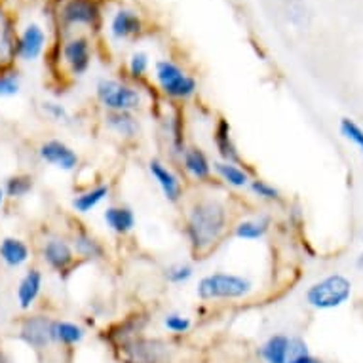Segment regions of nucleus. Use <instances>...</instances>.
Returning <instances> with one entry per match:
<instances>
[{
    "label": "nucleus",
    "mask_w": 363,
    "mask_h": 363,
    "mask_svg": "<svg viewBox=\"0 0 363 363\" xmlns=\"http://www.w3.org/2000/svg\"><path fill=\"white\" fill-rule=\"evenodd\" d=\"M270 228H272V217L268 213H255L234 220L230 236L240 242H261L270 234Z\"/></svg>",
    "instance_id": "412c9836"
},
{
    "label": "nucleus",
    "mask_w": 363,
    "mask_h": 363,
    "mask_svg": "<svg viewBox=\"0 0 363 363\" xmlns=\"http://www.w3.org/2000/svg\"><path fill=\"white\" fill-rule=\"evenodd\" d=\"M42 114L57 125H71L72 124V113L57 99H44L40 103Z\"/></svg>",
    "instance_id": "72a5a7b5"
},
{
    "label": "nucleus",
    "mask_w": 363,
    "mask_h": 363,
    "mask_svg": "<svg viewBox=\"0 0 363 363\" xmlns=\"http://www.w3.org/2000/svg\"><path fill=\"white\" fill-rule=\"evenodd\" d=\"M181 172L186 179H191L194 185H208L213 179V160L202 147L198 145H186L183 155L177 158Z\"/></svg>",
    "instance_id": "ddd939ff"
},
{
    "label": "nucleus",
    "mask_w": 363,
    "mask_h": 363,
    "mask_svg": "<svg viewBox=\"0 0 363 363\" xmlns=\"http://www.w3.org/2000/svg\"><path fill=\"white\" fill-rule=\"evenodd\" d=\"M6 194H4V189H2V185H0V209L4 208V203H6Z\"/></svg>",
    "instance_id": "58836bf2"
},
{
    "label": "nucleus",
    "mask_w": 363,
    "mask_h": 363,
    "mask_svg": "<svg viewBox=\"0 0 363 363\" xmlns=\"http://www.w3.org/2000/svg\"><path fill=\"white\" fill-rule=\"evenodd\" d=\"M286 16L287 21L295 25V27H306L310 18L306 2H304V0H287Z\"/></svg>",
    "instance_id": "c9c22d12"
},
{
    "label": "nucleus",
    "mask_w": 363,
    "mask_h": 363,
    "mask_svg": "<svg viewBox=\"0 0 363 363\" xmlns=\"http://www.w3.org/2000/svg\"><path fill=\"white\" fill-rule=\"evenodd\" d=\"M111 185L108 183H96V185L86 186L84 191H78L71 198V209L77 215L94 213L99 206L107 202L111 198Z\"/></svg>",
    "instance_id": "b1692460"
},
{
    "label": "nucleus",
    "mask_w": 363,
    "mask_h": 363,
    "mask_svg": "<svg viewBox=\"0 0 363 363\" xmlns=\"http://www.w3.org/2000/svg\"><path fill=\"white\" fill-rule=\"evenodd\" d=\"M16 40H18L16 21L0 6V67L10 65L16 61Z\"/></svg>",
    "instance_id": "393cba45"
},
{
    "label": "nucleus",
    "mask_w": 363,
    "mask_h": 363,
    "mask_svg": "<svg viewBox=\"0 0 363 363\" xmlns=\"http://www.w3.org/2000/svg\"><path fill=\"white\" fill-rule=\"evenodd\" d=\"M38 257H40L42 264L60 278L71 276L80 262L72 250L71 240L63 234L44 236L38 244Z\"/></svg>",
    "instance_id": "0eeeda50"
},
{
    "label": "nucleus",
    "mask_w": 363,
    "mask_h": 363,
    "mask_svg": "<svg viewBox=\"0 0 363 363\" xmlns=\"http://www.w3.org/2000/svg\"><path fill=\"white\" fill-rule=\"evenodd\" d=\"M152 80H155L156 89L172 103H189L200 91L196 77L186 71L181 63L169 60V57L155 61Z\"/></svg>",
    "instance_id": "7ed1b4c3"
},
{
    "label": "nucleus",
    "mask_w": 363,
    "mask_h": 363,
    "mask_svg": "<svg viewBox=\"0 0 363 363\" xmlns=\"http://www.w3.org/2000/svg\"><path fill=\"white\" fill-rule=\"evenodd\" d=\"M339 131L340 135L346 139V141H350L352 145H356L359 152L363 156V130L362 125L356 124L354 120L350 118H342L339 124Z\"/></svg>",
    "instance_id": "e433bc0d"
},
{
    "label": "nucleus",
    "mask_w": 363,
    "mask_h": 363,
    "mask_svg": "<svg viewBox=\"0 0 363 363\" xmlns=\"http://www.w3.org/2000/svg\"><path fill=\"white\" fill-rule=\"evenodd\" d=\"M72 250L77 253V259L80 262H101L107 259V245L101 238L88 230L86 226L77 225V228L71 234Z\"/></svg>",
    "instance_id": "f3484780"
},
{
    "label": "nucleus",
    "mask_w": 363,
    "mask_h": 363,
    "mask_svg": "<svg viewBox=\"0 0 363 363\" xmlns=\"http://www.w3.org/2000/svg\"><path fill=\"white\" fill-rule=\"evenodd\" d=\"M162 325L167 333L172 335H186L192 329L194 322L191 315L183 314V312H167L162 318Z\"/></svg>",
    "instance_id": "f704fd0d"
},
{
    "label": "nucleus",
    "mask_w": 363,
    "mask_h": 363,
    "mask_svg": "<svg viewBox=\"0 0 363 363\" xmlns=\"http://www.w3.org/2000/svg\"><path fill=\"white\" fill-rule=\"evenodd\" d=\"M167 133H169V150H172L173 158L177 160L179 156L183 155V150L186 149L185 122H183L179 108H175L173 114L167 116Z\"/></svg>",
    "instance_id": "c85d7f7f"
},
{
    "label": "nucleus",
    "mask_w": 363,
    "mask_h": 363,
    "mask_svg": "<svg viewBox=\"0 0 363 363\" xmlns=\"http://www.w3.org/2000/svg\"><path fill=\"white\" fill-rule=\"evenodd\" d=\"M60 63L72 78H82L94 65V40L86 33L69 35L60 44Z\"/></svg>",
    "instance_id": "6e6552de"
},
{
    "label": "nucleus",
    "mask_w": 363,
    "mask_h": 363,
    "mask_svg": "<svg viewBox=\"0 0 363 363\" xmlns=\"http://www.w3.org/2000/svg\"><path fill=\"white\" fill-rule=\"evenodd\" d=\"M52 322H54V318L48 314L25 315L19 323L18 339L33 350H46L50 346H54Z\"/></svg>",
    "instance_id": "f8f14e48"
},
{
    "label": "nucleus",
    "mask_w": 363,
    "mask_h": 363,
    "mask_svg": "<svg viewBox=\"0 0 363 363\" xmlns=\"http://www.w3.org/2000/svg\"><path fill=\"white\" fill-rule=\"evenodd\" d=\"M287 363H323L310 354L308 345L303 339H291V348H289V362Z\"/></svg>",
    "instance_id": "4c0bfd02"
},
{
    "label": "nucleus",
    "mask_w": 363,
    "mask_h": 363,
    "mask_svg": "<svg viewBox=\"0 0 363 363\" xmlns=\"http://www.w3.org/2000/svg\"><path fill=\"white\" fill-rule=\"evenodd\" d=\"M196 274V270H194V264L189 261H175L172 264H167L164 268V281H166L167 286H173V287H181V286H186L189 281H192Z\"/></svg>",
    "instance_id": "7c9ffc66"
},
{
    "label": "nucleus",
    "mask_w": 363,
    "mask_h": 363,
    "mask_svg": "<svg viewBox=\"0 0 363 363\" xmlns=\"http://www.w3.org/2000/svg\"><path fill=\"white\" fill-rule=\"evenodd\" d=\"M213 177L219 181L220 185H225L230 191L242 192L247 191L251 181L250 169L245 167V164H238V162H226L215 158L213 160Z\"/></svg>",
    "instance_id": "5701e85b"
},
{
    "label": "nucleus",
    "mask_w": 363,
    "mask_h": 363,
    "mask_svg": "<svg viewBox=\"0 0 363 363\" xmlns=\"http://www.w3.org/2000/svg\"><path fill=\"white\" fill-rule=\"evenodd\" d=\"M36 156L42 164L54 167L61 173H74L80 167V155L74 147L63 139L50 138L36 147Z\"/></svg>",
    "instance_id": "1a4fd4ad"
},
{
    "label": "nucleus",
    "mask_w": 363,
    "mask_h": 363,
    "mask_svg": "<svg viewBox=\"0 0 363 363\" xmlns=\"http://www.w3.org/2000/svg\"><path fill=\"white\" fill-rule=\"evenodd\" d=\"M101 219L105 228L116 238H125L138 228V215L128 203H111L103 209Z\"/></svg>",
    "instance_id": "a211bd4d"
},
{
    "label": "nucleus",
    "mask_w": 363,
    "mask_h": 363,
    "mask_svg": "<svg viewBox=\"0 0 363 363\" xmlns=\"http://www.w3.org/2000/svg\"><path fill=\"white\" fill-rule=\"evenodd\" d=\"M233 228L228 198L215 192H198L185 203L183 234L192 255L208 257L219 247Z\"/></svg>",
    "instance_id": "f257e3e1"
},
{
    "label": "nucleus",
    "mask_w": 363,
    "mask_h": 363,
    "mask_svg": "<svg viewBox=\"0 0 363 363\" xmlns=\"http://www.w3.org/2000/svg\"><path fill=\"white\" fill-rule=\"evenodd\" d=\"M356 267H357V270H362V272H363V251H362V253H359V257H357Z\"/></svg>",
    "instance_id": "ea45409f"
},
{
    "label": "nucleus",
    "mask_w": 363,
    "mask_h": 363,
    "mask_svg": "<svg viewBox=\"0 0 363 363\" xmlns=\"http://www.w3.org/2000/svg\"><path fill=\"white\" fill-rule=\"evenodd\" d=\"M46 286V276L40 267H27L16 286V304L21 312H30L40 301Z\"/></svg>",
    "instance_id": "dca6fc26"
},
{
    "label": "nucleus",
    "mask_w": 363,
    "mask_h": 363,
    "mask_svg": "<svg viewBox=\"0 0 363 363\" xmlns=\"http://www.w3.org/2000/svg\"><path fill=\"white\" fill-rule=\"evenodd\" d=\"M101 124L108 133H113L114 138L124 143L138 141L143 131L141 120L135 113H103Z\"/></svg>",
    "instance_id": "6ab92c4d"
},
{
    "label": "nucleus",
    "mask_w": 363,
    "mask_h": 363,
    "mask_svg": "<svg viewBox=\"0 0 363 363\" xmlns=\"http://www.w3.org/2000/svg\"><path fill=\"white\" fill-rule=\"evenodd\" d=\"M48 50V33L40 23H27L18 33L16 40V60L35 63Z\"/></svg>",
    "instance_id": "4468645a"
},
{
    "label": "nucleus",
    "mask_w": 363,
    "mask_h": 363,
    "mask_svg": "<svg viewBox=\"0 0 363 363\" xmlns=\"http://www.w3.org/2000/svg\"><path fill=\"white\" fill-rule=\"evenodd\" d=\"M108 38L113 42L135 40L145 33L143 16L130 6H120L111 13L107 27Z\"/></svg>",
    "instance_id": "9b49d317"
},
{
    "label": "nucleus",
    "mask_w": 363,
    "mask_h": 363,
    "mask_svg": "<svg viewBox=\"0 0 363 363\" xmlns=\"http://www.w3.org/2000/svg\"><path fill=\"white\" fill-rule=\"evenodd\" d=\"M291 337L284 333L270 335L259 348V356L264 363H287L289 362Z\"/></svg>",
    "instance_id": "a878e982"
},
{
    "label": "nucleus",
    "mask_w": 363,
    "mask_h": 363,
    "mask_svg": "<svg viewBox=\"0 0 363 363\" xmlns=\"http://www.w3.org/2000/svg\"><path fill=\"white\" fill-rule=\"evenodd\" d=\"M147 169L167 203L179 206L185 202V181L167 162H164L162 158H150Z\"/></svg>",
    "instance_id": "9d476101"
},
{
    "label": "nucleus",
    "mask_w": 363,
    "mask_h": 363,
    "mask_svg": "<svg viewBox=\"0 0 363 363\" xmlns=\"http://www.w3.org/2000/svg\"><path fill=\"white\" fill-rule=\"evenodd\" d=\"M352 297V281L345 274L333 272L314 281L306 289V303L315 310H333L348 303Z\"/></svg>",
    "instance_id": "423d86ee"
},
{
    "label": "nucleus",
    "mask_w": 363,
    "mask_h": 363,
    "mask_svg": "<svg viewBox=\"0 0 363 363\" xmlns=\"http://www.w3.org/2000/svg\"><path fill=\"white\" fill-rule=\"evenodd\" d=\"M57 23L63 30H99L103 23L101 0H63L55 4Z\"/></svg>",
    "instance_id": "39448f33"
},
{
    "label": "nucleus",
    "mask_w": 363,
    "mask_h": 363,
    "mask_svg": "<svg viewBox=\"0 0 363 363\" xmlns=\"http://www.w3.org/2000/svg\"><path fill=\"white\" fill-rule=\"evenodd\" d=\"M94 97L103 113H135L143 111L145 94L138 84L114 77L97 78Z\"/></svg>",
    "instance_id": "20e7f679"
},
{
    "label": "nucleus",
    "mask_w": 363,
    "mask_h": 363,
    "mask_svg": "<svg viewBox=\"0 0 363 363\" xmlns=\"http://www.w3.org/2000/svg\"><path fill=\"white\" fill-rule=\"evenodd\" d=\"M128 362L131 363H167L169 346L160 339L133 337L122 345Z\"/></svg>",
    "instance_id": "2eb2a0df"
},
{
    "label": "nucleus",
    "mask_w": 363,
    "mask_h": 363,
    "mask_svg": "<svg viewBox=\"0 0 363 363\" xmlns=\"http://www.w3.org/2000/svg\"><path fill=\"white\" fill-rule=\"evenodd\" d=\"M23 89V78L18 67L10 65L0 67V99H13Z\"/></svg>",
    "instance_id": "c756f323"
},
{
    "label": "nucleus",
    "mask_w": 363,
    "mask_h": 363,
    "mask_svg": "<svg viewBox=\"0 0 363 363\" xmlns=\"http://www.w3.org/2000/svg\"><path fill=\"white\" fill-rule=\"evenodd\" d=\"M247 192H250L255 200L264 203H280L281 200H284L280 189H278L274 183H270V181H267V179L262 177H251Z\"/></svg>",
    "instance_id": "473e14b6"
},
{
    "label": "nucleus",
    "mask_w": 363,
    "mask_h": 363,
    "mask_svg": "<svg viewBox=\"0 0 363 363\" xmlns=\"http://www.w3.org/2000/svg\"><path fill=\"white\" fill-rule=\"evenodd\" d=\"M2 189L8 200H23L35 191V177L27 172L13 173L4 181Z\"/></svg>",
    "instance_id": "cd10ccee"
},
{
    "label": "nucleus",
    "mask_w": 363,
    "mask_h": 363,
    "mask_svg": "<svg viewBox=\"0 0 363 363\" xmlns=\"http://www.w3.org/2000/svg\"><path fill=\"white\" fill-rule=\"evenodd\" d=\"M211 143H213L215 152H217V158H219V160L244 164V158L240 155L238 145L234 141L233 125H230L228 120L223 118V116H219V118L215 120L213 131H211Z\"/></svg>",
    "instance_id": "4be33fe9"
},
{
    "label": "nucleus",
    "mask_w": 363,
    "mask_h": 363,
    "mask_svg": "<svg viewBox=\"0 0 363 363\" xmlns=\"http://www.w3.org/2000/svg\"><path fill=\"white\" fill-rule=\"evenodd\" d=\"M150 69H152V60H150L149 52H145V50L131 52L128 61H125V72L133 82L147 80V77L150 74Z\"/></svg>",
    "instance_id": "2f4dec72"
},
{
    "label": "nucleus",
    "mask_w": 363,
    "mask_h": 363,
    "mask_svg": "<svg viewBox=\"0 0 363 363\" xmlns=\"http://www.w3.org/2000/svg\"><path fill=\"white\" fill-rule=\"evenodd\" d=\"M33 261V247L21 236H2L0 238V262L10 270H19L25 268Z\"/></svg>",
    "instance_id": "aec40b11"
},
{
    "label": "nucleus",
    "mask_w": 363,
    "mask_h": 363,
    "mask_svg": "<svg viewBox=\"0 0 363 363\" xmlns=\"http://www.w3.org/2000/svg\"><path fill=\"white\" fill-rule=\"evenodd\" d=\"M86 339V329L77 322L54 318L52 322V340L54 345L61 346H77Z\"/></svg>",
    "instance_id": "bb28decb"
},
{
    "label": "nucleus",
    "mask_w": 363,
    "mask_h": 363,
    "mask_svg": "<svg viewBox=\"0 0 363 363\" xmlns=\"http://www.w3.org/2000/svg\"><path fill=\"white\" fill-rule=\"evenodd\" d=\"M194 293L202 303H236L255 293V281L240 272L215 270L196 281Z\"/></svg>",
    "instance_id": "f03ea898"
},
{
    "label": "nucleus",
    "mask_w": 363,
    "mask_h": 363,
    "mask_svg": "<svg viewBox=\"0 0 363 363\" xmlns=\"http://www.w3.org/2000/svg\"><path fill=\"white\" fill-rule=\"evenodd\" d=\"M362 236H363V234H362Z\"/></svg>",
    "instance_id": "a19ab883"
}]
</instances>
